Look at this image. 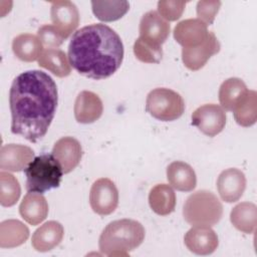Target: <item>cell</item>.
Returning a JSON list of instances; mask_svg holds the SVG:
<instances>
[{
	"mask_svg": "<svg viewBox=\"0 0 257 257\" xmlns=\"http://www.w3.org/2000/svg\"><path fill=\"white\" fill-rule=\"evenodd\" d=\"M57 102V86L51 76L40 70L20 73L9 91L11 132L36 143L46 135Z\"/></svg>",
	"mask_w": 257,
	"mask_h": 257,
	"instance_id": "obj_1",
	"label": "cell"
},
{
	"mask_svg": "<svg viewBox=\"0 0 257 257\" xmlns=\"http://www.w3.org/2000/svg\"><path fill=\"white\" fill-rule=\"evenodd\" d=\"M123 44L109 26L93 23L76 30L68 45L70 65L80 74L100 80L112 75L121 65Z\"/></svg>",
	"mask_w": 257,
	"mask_h": 257,
	"instance_id": "obj_2",
	"label": "cell"
},
{
	"mask_svg": "<svg viewBox=\"0 0 257 257\" xmlns=\"http://www.w3.org/2000/svg\"><path fill=\"white\" fill-rule=\"evenodd\" d=\"M145 234L144 226L136 220H115L102 230L98 247L106 256H127L143 243Z\"/></svg>",
	"mask_w": 257,
	"mask_h": 257,
	"instance_id": "obj_3",
	"label": "cell"
},
{
	"mask_svg": "<svg viewBox=\"0 0 257 257\" xmlns=\"http://www.w3.org/2000/svg\"><path fill=\"white\" fill-rule=\"evenodd\" d=\"M222 215L221 201L207 190L191 194L183 207V217L192 226H214L221 220Z\"/></svg>",
	"mask_w": 257,
	"mask_h": 257,
	"instance_id": "obj_4",
	"label": "cell"
},
{
	"mask_svg": "<svg viewBox=\"0 0 257 257\" xmlns=\"http://www.w3.org/2000/svg\"><path fill=\"white\" fill-rule=\"evenodd\" d=\"M24 174L26 190L42 194L59 187L63 171L52 154H43L33 159L24 170Z\"/></svg>",
	"mask_w": 257,
	"mask_h": 257,
	"instance_id": "obj_5",
	"label": "cell"
},
{
	"mask_svg": "<svg viewBox=\"0 0 257 257\" xmlns=\"http://www.w3.org/2000/svg\"><path fill=\"white\" fill-rule=\"evenodd\" d=\"M146 110L159 120L172 121L182 116L185 110V102L178 92L170 88L159 87L149 92L146 100Z\"/></svg>",
	"mask_w": 257,
	"mask_h": 257,
	"instance_id": "obj_6",
	"label": "cell"
},
{
	"mask_svg": "<svg viewBox=\"0 0 257 257\" xmlns=\"http://www.w3.org/2000/svg\"><path fill=\"white\" fill-rule=\"evenodd\" d=\"M89 204L92 211L100 216L114 212L118 205V191L115 184L108 178L96 180L90 188Z\"/></svg>",
	"mask_w": 257,
	"mask_h": 257,
	"instance_id": "obj_7",
	"label": "cell"
},
{
	"mask_svg": "<svg viewBox=\"0 0 257 257\" xmlns=\"http://www.w3.org/2000/svg\"><path fill=\"white\" fill-rule=\"evenodd\" d=\"M192 124L204 135L213 138L224 130L226 124V113L218 104H203L193 112Z\"/></svg>",
	"mask_w": 257,
	"mask_h": 257,
	"instance_id": "obj_8",
	"label": "cell"
},
{
	"mask_svg": "<svg viewBox=\"0 0 257 257\" xmlns=\"http://www.w3.org/2000/svg\"><path fill=\"white\" fill-rule=\"evenodd\" d=\"M50 16L53 26L65 40L79 24V12L74 3L68 0L51 2Z\"/></svg>",
	"mask_w": 257,
	"mask_h": 257,
	"instance_id": "obj_9",
	"label": "cell"
},
{
	"mask_svg": "<svg viewBox=\"0 0 257 257\" xmlns=\"http://www.w3.org/2000/svg\"><path fill=\"white\" fill-rule=\"evenodd\" d=\"M219 51L220 43L214 32L209 31V35L203 43L192 47H183L182 60L187 68L195 71L201 69L210 57Z\"/></svg>",
	"mask_w": 257,
	"mask_h": 257,
	"instance_id": "obj_10",
	"label": "cell"
},
{
	"mask_svg": "<svg viewBox=\"0 0 257 257\" xmlns=\"http://www.w3.org/2000/svg\"><path fill=\"white\" fill-rule=\"evenodd\" d=\"M246 189V177L238 169L224 170L217 179V190L221 199L227 203L237 202Z\"/></svg>",
	"mask_w": 257,
	"mask_h": 257,
	"instance_id": "obj_11",
	"label": "cell"
},
{
	"mask_svg": "<svg viewBox=\"0 0 257 257\" xmlns=\"http://www.w3.org/2000/svg\"><path fill=\"white\" fill-rule=\"evenodd\" d=\"M186 247L197 255L212 254L219 245L218 236L209 226H193L184 237Z\"/></svg>",
	"mask_w": 257,
	"mask_h": 257,
	"instance_id": "obj_12",
	"label": "cell"
},
{
	"mask_svg": "<svg viewBox=\"0 0 257 257\" xmlns=\"http://www.w3.org/2000/svg\"><path fill=\"white\" fill-rule=\"evenodd\" d=\"M139 31L140 37L162 46L170 35L171 26L157 11L151 10L143 15Z\"/></svg>",
	"mask_w": 257,
	"mask_h": 257,
	"instance_id": "obj_13",
	"label": "cell"
},
{
	"mask_svg": "<svg viewBox=\"0 0 257 257\" xmlns=\"http://www.w3.org/2000/svg\"><path fill=\"white\" fill-rule=\"evenodd\" d=\"M33 159L34 152L31 148L24 145L7 144L0 151V168L2 171L21 172Z\"/></svg>",
	"mask_w": 257,
	"mask_h": 257,
	"instance_id": "obj_14",
	"label": "cell"
},
{
	"mask_svg": "<svg viewBox=\"0 0 257 257\" xmlns=\"http://www.w3.org/2000/svg\"><path fill=\"white\" fill-rule=\"evenodd\" d=\"M209 35L207 25L198 18L180 21L174 29V38L183 47H192L203 43Z\"/></svg>",
	"mask_w": 257,
	"mask_h": 257,
	"instance_id": "obj_15",
	"label": "cell"
},
{
	"mask_svg": "<svg viewBox=\"0 0 257 257\" xmlns=\"http://www.w3.org/2000/svg\"><path fill=\"white\" fill-rule=\"evenodd\" d=\"M52 155L59 162L63 174L73 171L80 163L82 149L80 143L72 137H63L53 146Z\"/></svg>",
	"mask_w": 257,
	"mask_h": 257,
	"instance_id": "obj_16",
	"label": "cell"
},
{
	"mask_svg": "<svg viewBox=\"0 0 257 257\" xmlns=\"http://www.w3.org/2000/svg\"><path fill=\"white\" fill-rule=\"evenodd\" d=\"M103 111L100 97L88 90L81 91L74 102V116L80 123H92L97 120Z\"/></svg>",
	"mask_w": 257,
	"mask_h": 257,
	"instance_id": "obj_17",
	"label": "cell"
},
{
	"mask_svg": "<svg viewBox=\"0 0 257 257\" xmlns=\"http://www.w3.org/2000/svg\"><path fill=\"white\" fill-rule=\"evenodd\" d=\"M19 213L25 222L36 226L48 215V204L45 197L36 192H28L19 206Z\"/></svg>",
	"mask_w": 257,
	"mask_h": 257,
	"instance_id": "obj_18",
	"label": "cell"
},
{
	"mask_svg": "<svg viewBox=\"0 0 257 257\" xmlns=\"http://www.w3.org/2000/svg\"><path fill=\"white\" fill-rule=\"evenodd\" d=\"M64 229L57 221H48L36 229L32 235V247L39 252L55 248L63 239Z\"/></svg>",
	"mask_w": 257,
	"mask_h": 257,
	"instance_id": "obj_19",
	"label": "cell"
},
{
	"mask_svg": "<svg viewBox=\"0 0 257 257\" xmlns=\"http://www.w3.org/2000/svg\"><path fill=\"white\" fill-rule=\"evenodd\" d=\"M167 179L172 187L181 192H191L197 185L194 169L182 161H175L168 166Z\"/></svg>",
	"mask_w": 257,
	"mask_h": 257,
	"instance_id": "obj_20",
	"label": "cell"
},
{
	"mask_svg": "<svg viewBox=\"0 0 257 257\" xmlns=\"http://www.w3.org/2000/svg\"><path fill=\"white\" fill-rule=\"evenodd\" d=\"M12 50L18 59L25 62H32L41 56L43 45L38 36L31 33H22L13 39Z\"/></svg>",
	"mask_w": 257,
	"mask_h": 257,
	"instance_id": "obj_21",
	"label": "cell"
},
{
	"mask_svg": "<svg viewBox=\"0 0 257 257\" xmlns=\"http://www.w3.org/2000/svg\"><path fill=\"white\" fill-rule=\"evenodd\" d=\"M149 204L156 214L167 216L175 210L176 194L171 186L167 184H158L150 191Z\"/></svg>",
	"mask_w": 257,
	"mask_h": 257,
	"instance_id": "obj_22",
	"label": "cell"
},
{
	"mask_svg": "<svg viewBox=\"0 0 257 257\" xmlns=\"http://www.w3.org/2000/svg\"><path fill=\"white\" fill-rule=\"evenodd\" d=\"M232 225L239 231L252 234L257 225V207L251 202H242L236 205L230 213Z\"/></svg>",
	"mask_w": 257,
	"mask_h": 257,
	"instance_id": "obj_23",
	"label": "cell"
},
{
	"mask_svg": "<svg viewBox=\"0 0 257 257\" xmlns=\"http://www.w3.org/2000/svg\"><path fill=\"white\" fill-rule=\"evenodd\" d=\"M29 237V229L19 220L9 219L0 224V247L13 248L22 245Z\"/></svg>",
	"mask_w": 257,
	"mask_h": 257,
	"instance_id": "obj_24",
	"label": "cell"
},
{
	"mask_svg": "<svg viewBox=\"0 0 257 257\" xmlns=\"http://www.w3.org/2000/svg\"><path fill=\"white\" fill-rule=\"evenodd\" d=\"M38 65L58 77H66L71 72V65L66 54L58 49H45L38 59Z\"/></svg>",
	"mask_w": 257,
	"mask_h": 257,
	"instance_id": "obj_25",
	"label": "cell"
},
{
	"mask_svg": "<svg viewBox=\"0 0 257 257\" xmlns=\"http://www.w3.org/2000/svg\"><path fill=\"white\" fill-rule=\"evenodd\" d=\"M247 90V86L242 79L238 77H230L226 79L219 88V101L221 107L227 111H233L234 107Z\"/></svg>",
	"mask_w": 257,
	"mask_h": 257,
	"instance_id": "obj_26",
	"label": "cell"
},
{
	"mask_svg": "<svg viewBox=\"0 0 257 257\" xmlns=\"http://www.w3.org/2000/svg\"><path fill=\"white\" fill-rule=\"evenodd\" d=\"M234 118L241 126H251L257 119V93L247 90L233 109Z\"/></svg>",
	"mask_w": 257,
	"mask_h": 257,
	"instance_id": "obj_27",
	"label": "cell"
},
{
	"mask_svg": "<svg viewBox=\"0 0 257 257\" xmlns=\"http://www.w3.org/2000/svg\"><path fill=\"white\" fill-rule=\"evenodd\" d=\"M92 12L97 19L104 22H111L120 19L130 9L127 1H91Z\"/></svg>",
	"mask_w": 257,
	"mask_h": 257,
	"instance_id": "obj_28",
	"label": "cell"
},
{
	"mask_svg": "<svg viewBox=\"0 0 257 257\" xmlns=\"http://www.w3.org/2000/svg\"><path fill=\"white\" fill-rule=\"evenodd\" d=\"M21 194L18 180L10 173L0 172V204L11 207L17 203Z\"/></svg>",
	"mask_w": 257,
	"mask_h": 257,
	"instance_id": "obj_29",
	"label": "cell"
},
{
	"mask_svg": "<svg viewBox=\"0 0 257 257\" xmlns=\"http://www.w3.org/2000/svg\"><path fill=\"white\" fill-rule=\"evenodd\" d=\"M136 57L145 63H159L163 56L162 46L139 37L134 44Z\"/></svg>",
	"mask_w": 257,
	"mask_h": 257,
	"instance_id": "obj_30",
	"label": "cell"
},
{
	"mask_svg": "<svg viewBox=\"0 0 257 257\" xmlns=\"http://www.w3.org/2000/svg\"><path fill=\"white\" fill-rule=\"evenodd\" d=\"M187 2L185 1H168L161 0L158 2V13L168 21L178 20L186 7Z\"/></svg>",
	"mask_w": 257,
	"mask_h": 257,
	"instance_id": "obj_31",
	"label": "cell"
},
{
	"mask_svg": "<svg viewBox=\"0 0 257 257\" xmlns=\"http://www.w3.org/2000/svg\"><path fill=\"white\" fill-rule=\"evenodd\" d=\"M37 36L41 41L43 47H45L46 49L58 48L64 40L60 33L56 30V28L50 24L42 25L38 29Z\"/></svg>",
	"mask_w": 257,
	"mask_h": 257,
	"instance_id": "obj_32",
	"label": "cell"
},
{
	"mask_svg": "<svg viewBox=\"0 0 257 257\" xmlns=\"http://www.w3.org/2000/svg\"><path fill=\"white\" fill-rule=\"evenodd\" d=\"M221 7L220 1L202 0L197 3V16L207 26L211 25Z\"/></svg>",
	"mask_w": 257,
	"mask_h": 257,
	"instance_id": "obj_33",
	"label": "cell"
}]
</instances>
